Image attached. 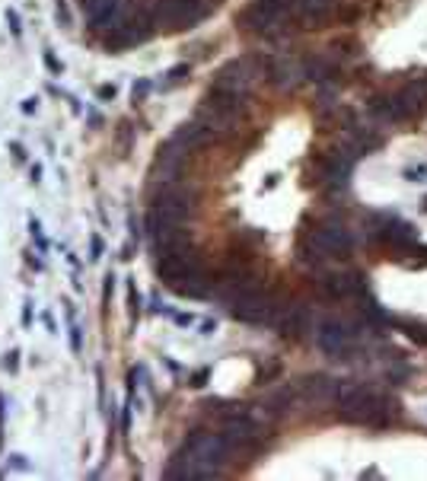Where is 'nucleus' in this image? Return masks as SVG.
Masks as SVG:
<instances>
[{
	"label": "nucleus",
	"instance_id": "f257e3e1",
	"mask_svg": "<svg viewBox=\"0 0 427 481\" xmlns=\"http://www.w3.org/2000/svg\"><path fill=\"white\" fill-rule=\"evenodd\" d=\"M211 13L207 0H160L157 3V23L169 26V29H185L195 26Z\"/></svg>",
	"mask_w": 427,
	"mask_h": 481
},
{
	"label": "nucleus",
	"instance_id": "f03ea898",
	"mask_svg": "<svg viewBox=\"0 0 427 481\" xmlns=\"http://www.w3.org/2000/svg\"><path fill=\"white\" fill-rule=\"evenodd\" d=\"M271 77H274V83H281V86H290L296 77H300V70H296V64L294 61H287V58H277V61H271Z\"/></svg>",
	"mask_w": 427,
	"mask_h": 481
},
{
	"label": "nucleus",
	"instance_id": "7ed1b4c3",
	"mask_svg": "<svg viewBox=\"0 0 427 481\" xmlns=\"http://www.w3.org/2000/svg\"><path fill=\"white\" fill-rule=\"evenodd\" d=\"M192 70V67L188 64H179V67H172V70L166 73V80H163V90H169V86H175V83H182V80H185V73Z\"/></svg>",
	"mask_w": 427,
	"mask_h": 481
},
{
	"label": "nucleus",
	"instance_id": "20e7f679",
	"mask_svg": "<svg viewBox=\"0 0 427 481\" xmlns=\"http://www.w3.org/2000/svg\"><path fill=\"white\" fill-rule=\"evenodd\" d=\"M45 67H48L51 73H58V77H61V73H64V64H61V61L54 58L51 51H45Z\"/></svg>",
	"mask_w": 427,
	"mask_h": 481
},
{
	"label": "nucleus",
	"instance_id": "39448f33",
	"mask_svg": "<svg viewBox=\"0 0 427 481\" xmlns=\"http://www.w3.org/2000/svg\"><path fill=\"white\" fill-rule=\"evenodd\" d=\"M405 179H408V182H427V166H418V169H405Z\"/></svg>",
	"mask_w": 427,
	"mask_h": 481
},
{
	"label": "nucleus",
	"instance_id": "423d86ee",
	"mask_svg": "<svg viewBox=\"0 0 427 481\" xmlns=\"http://www.w3.org/2000/svg\"><path fill=\"white\" fill-rule=\"evenodd\" d=\"M6 26L13 29V35H23V26H19V16H16V10H6Z\"/></svg>",
	"mask_w": 427,
	"mask_h": 481
},
{
	"label": "nucleus",
	"instance_id": "0eeeda50",
	"mask_svg": "<svg viewBox=\"0 0 427 481\" xmlns=\"http://www.w3.org/2000/svg\"><path fill=\"white\" fill-rule=\"evenodd\" d=\"M147 93H150V80H140V83H134V102H140Z\"/></svg>",
	"mask_w": 427,
	"mask_h": 481
},
{
	"label": "nucleus",
	"instance_id": "6e6552de",
	"mask_svg": "<svg viewBox=\"0 0 427 481\" xmlns=\"http://www.w3.org/2000/svg\"><path fill=\"white\" fill-rule=\"evenodd\" d=\"M29 229H32V236H35V242H38V246H42V249H48V242H45V236H42V223H38V220H32V223H29Z\"/></svg>",
	"mask_w": 427,
	"mask_h": 481
},
{
	"label": "nucleus",
	"instance_id": "1a4fd4ad",
	"mask_svg": "<svg viewBox=\"0 0 427 481\" xmlns=\"http://www.w3.org/2000/svg\"><path fill=\"white\" fill-rule=\"evenodd\" d=\"M58 23L61 26H70V10H67L64 0H58Z\"/></svg>",
	"mask_w": 427,
	"mask_h": 481
},
{
	"label": "nucleus",
	"instance_id": "9d476101",
	"mask_svg": "<svg viewBox=\"0 0 427 481\" xmlns=\"http://www.w3.org/2000/svg\"><path fill=\"white\" fill-rule=\"evenodd\" d=\"M16 367H19V351H10V354H6V370L13 373Z\"/></svg>",
	"mask_w": 427,
	"mask_h": 481
},
{
	"label": "nucleus",
	"instance_id": "9b49d317",
	"mask_svg": "<svg viewBox=\"0 0 427 481\" xmlns=\"http://www.w3.org/2000/svg\"><path fill=\"white\" fill-rule=\"evenodd\" d=\"M115 93H118V90H115V86H112V83H105V86H99V99H115Z\"/></svg>",
	"mask_w": 427,
	"mask_h": 481
},
{
	"label": "nucleus",
	"instance_id": "f8f14e48",
	"mask_svg": "<svg viewBox=\"0 0 427 481\" xmlns=\"http://www.w3.org/2000/svg\"><path fill=\"white\" fill-rule=\"evenodd\" d=\"M90 246H93V255H90V258L96 261L99 255H102V239H99V236H93V242H90Z\"/></svg>",
	"mask_w": 427,
	"mask_h": 481
},
{
	"label": "nucleus",
	"instance_id": "ddd939ff",
	"mask_svg": "<svg viewBox=\"0 0 427 481\" xmlns=\"http://www.w3.org/2000/svg\"><path fill=\"white\" fill-rule=\"evenodd\" d=\"M23 112H26V115L38 112V99H35V96H32V99H26V102H23Z\"/></svg>",
	"mask_w": 427,
	"mask_h": 481
},
{
	"label": "nucleus",
	"instance_id": "4468645a",
	"mask_svg": "<svg viewBox=\"0 0 427 481\" xmlns=\"http://www.w3.org/2000/svg\"><path fill=\"white\" fill-rule=\"evenodd\" d=\"M70 348L80 351V328H77V325H70Z\"/></svg>",
	"mask_w": 427,
	"mask_h": 481
},
{
	"label": "nucleus",
	"instance_id": "2eb2a0df",
	"mask_svg": "<svg viewBox=\"0 0 427 481\" xmlns=\"http://www.w3.org/2000/svg\"><path fill=\"white\" fill-rule=\"evenodd\" d=\"M10 465H13V469H29L26 456H10Z\"/></svg>",
	"mask_w": 427,
	"mask_h": 481
},
{
	"label": "nucleus",
	"instance_id": "dca6fc26",
	"mask_svg": "<svg viewBox=\"0 0 427 481\" xmlns=\"http://www.w3.org/2000/svg\"><path fill=\"white\" fill-rule=\"evenodd\" d=\"M204 379H207V370H201V373L192 376V385H204Z\"/></svg>",
	"mask_w": 427,
	"mask_h": 481
},
{
	"label": "nucleus",
	"instance_id": "f3484780",
	"mask_svg": "<svg viewBox=\"0 0 427 481\" xmlns=\"http://www.w3.org/2000/svg\"><path fill=\"white\" fill-rule=\"evenodd\" d=\"M10 150H13V157H16V160H26V150L19 144H10Z\"/></svg>",
	"mask_w": 427,
	"mask_h": 481
},
{
	"label": "nucleus",
	"instance_id": "a211bd4d",
	"mask_svg": "<svg viewBox=\"0 0 427 481\" xmlns=\"http://www.w3.org/2000/svg\"><path fill=\"white\" fill-rule=\"evenodd\" d=\"M23 322H26V325L32 322V303H26V309H23Z\"/></svg>",
	"mask_w": 427,
	"mask_h": 481
},
{
	"label": "nucleus",
	"instance_id": "6ab92c4d",
	"mask_svg": "<svg viewBox=\"0 0 427 481\" xmlns=\"http://www.w3.org/2000/svg\"><path fill=\"white\" fill-rule=\"evenodd\" d=\"M38 179H42V166L35 162V166H32V182H38Z\"/></svg>",
	"mask_w": 427,
	"mask_h": 481
},
{
	"label": "nucleus",
	"instance_id": "aec40b11",
	"mask_svg": "<svg viewBox=\"0 0 427 481\" xmlns=\"http://www.w3.org/2000/svg\"><path fill=\"white\" fill-rule=\"evenodd\" d=\"M424 211H427V198H424Z\"/></svg>",
	"mask_w": 427,
	"mask_h": 481
}]
</instances>
